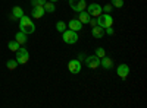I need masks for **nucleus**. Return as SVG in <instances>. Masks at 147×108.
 Listing matches in <instances>:
<instances>
[{"label":"nucleus","instance_id":"f257e3e1","mask_svg":"<svg viewBox=\"0 0 147 108\" xmlns=\"http://www.w3.org/2000/svg\"><path fill=\"white\" fill-rule=\"evenodd\" d=\"M19 28L24 34H32L35 31V25H34V22L30 16H22L19 18Z\"/></svg>","mask_w":147,"mask_h":108},{"label":"nucleus","instance_id":"f03ea898","mask_svg":"<svg viewBox=\"0 0 147 108\" xmlns=\"http://www.w3.org/2000/svg\"><path fill=\"white\" fill-rule=\"evenodd\" d=\"M62 40L65 44H75L78 41V34L75 31H72V29H65L62 32Z\"/></svg>","mask_w":147,"mask_h":108},{"label":"nucleus","instance_id":"7ed1b4c3","mask_svg":"<svg viewBox=\"0 0 147 108\" xmlns=\"http://www.w3.org/2000/svg\"><path fill=\"white\" fill-rule=\"evenodd\" d=\"M97 25L102 27V28H109L113 25V18L110 16V13H105V15H100L97 16Z\"/></svg>","mask_w":147,"mask_h":108},{"label":"nucleus","instance_id":"20e7f679","mask_svg":"<svg viewBox=\"0 0 147 108\" xmlns=\"http://www.w3.org/2000/svg\"><path fill=\"white\" fill-rule=\"evenodd\" d=\"M15 53H16V58H15V60L18 62V64H27V63H28V60H30V53H28V50L19 47V50L15 51Z\"/></svg>","mask_w":147,"mask_h":108},{"label":"nucleus","instance_id":"39448f33","mask_svg":"<svg viewBox=\"0 0 147 108\" xmlns=\"http://www.w3.org/2000/svg\"><path fill=\"white\" fill-rule=\"evenodd\" d=\"M84 63H85V66H87L88 69H97V67L100 66V58L97 57L96 54H93V56H85Z\"/></svg>","mask_w":147,"mask_h":108},{"label":"nucleus","instance_id":"423d86ee","mask_svg":"<svg viewBox=\"0 0 147 108\" xmlns=\"http://www.w3.org/2000/svg\"><path fill=\"white\" fill-rule=\"evenodd\" d=\"M87 12H88V15L93 16V18H97V16H100L103 13V10H102V6L99 3H91V5H87Z\"/></svg>","mask_w":147,"mask_h":108},{"label":"nucleus","instance_id":"0eeeda50","mask_svg":"<svg viewBox=\"0 0 147 108\" xmlns=\"http://www.w3.org/2000/svg\"><path fill=\"white\" fill-rule=\"evenodd\" d=\"M81 63L82 62H80L78 58L71 60V62H68V70L71 72V73H74V75H78L80 72H81V69H82V64Z\"/></svg>","mask_w":147,"mask_h":108},{"label":"nucleus","instance_id":"6e6552de","mask_svg":"<svg viewBox=\"0 0 147 108\" xmlns=\"http://www.w3.org/2000/svg\"><path fill=\"white\" fill-rule=\"evenodd\" d=\"M69 5H71V9L75 10V12L85 10V7H87L85 0H69Z\"/></svg>","mask_w":147,"mask_h":108},{"label":"nucleus","instance_id":"1a4fd4ad","mask_svg":"<svg viewBox=\"0 0 147 108\" xmlns=\"http://www.w3.org/2000/svg\"><path fill=\"white\" fill-rule=\"evenodd\" d=\"M116 73H118V76L121 78V79H127L128 78V75H129V67L127 66V64H119L118 66V69H116Z\"/></svg>","mask_w":147,"mask_h":108},{"label":"nucleus","instance_id":"9d476101","mask_svg":"<svg viewBox=\"0 0 147 108\" xmlns=\"http://www.w3.org/2000/svg\"><path fill=\"white\" fill-rule=\"evenodd\" d=\"M31 15H32V18H35V19L43 18V16H44V7H43V6H32Z\"/></svg>","mask_w":147,"mask_h":108},{"label":"nucleus","instance_id":"9b49d317","mask_svg":"<svg viewBox=\"0 0 147 108\" xmlns=\"http://www.w3.org/2000/svg\"><path fill=\"white\" fill-rule=\"evenodd\" d=\"M68 28L72 29V31H75V32H78V31L82 29V23H81L78 19H71L69 23H68Z\"/></svg>","mask_w":147,"mask_h":108},{"label":"nucleus","instance_id":"f8f14e48","mask_svg":"<svg viewBox=\"0 0 147 108\" xmlns=\"http://www.w3.org/2000/svg\"><path fill=\"white\" fill-rule=\"evenodd\" d=\"M91 35H93L94 38H97V40L103 38V35H105V28H102V27H99V25L93 27V29H91Z\"/></svg>","mask_w":147,"mask_h":108},{"label":"nucleus","instance_id":"ddd939ff","mask_svg":"<svg viewBox=\"0 0 147 108\" xmlns=\"http://www.w3.org/2000/svg\"><path fill=\"white\" fill-rule=\"evenodd\" d=\"M100 66H102L103 69H107V70L112 69V67H113V60L110 58V57H106V56H105V57L100 58Z\"/></svg>","mask_w":147,"mask_h":108},{"label":"nucleus","instance_id":"4468645a","mask_svg":"<svg viewBox=\"0 0 147 108\" xmlns=\"http://www.w3.org/2000/svg\"><path fill=\"white\" fill-rule=\"evenodd\" d=\"M15 41H16L19 45H24V44L28 41V40H27V34H24L22 31H19V32L15 35Z\"/></svg>","mask_w":147,"mask_h":108},{"label":"nucleus","instance_id":"2eb2a0df","mask_svg":"<svg viewBox=\"0 0 147 108\" xmlns=\"http://www.w3.org/2000/svg\"><path fill=\"white\" fill-rule=\"evenodd\" d=\"M78 21L82 23H88V21H90V15H88V12H85V10H81L80 12V16H78Z\"/></svg>","mask_w":147,"mask_h":108},{"label":"nucleus","instance_id":"dca6fc26","mask_svg":"<svg viewBox=\"0 0 147 108\" xmlns=\"http://www.w3.org/2000/svg\"><path fill=\"white\" fill-rule=\"evenodd\" d=\"M43 7H44V12H47V13H53L56 10V5L53 2H46Z\"/></svg>","mask_w":147,"mask_h":108},{"label":"nucleus","instance_id":"f3484780","mask_svg":"<svg viewBox=\"0 0 147 108\" xmlns=\"http://www.w3.org/2000/svg\"><path fill=\"white\" fill-rule=\"evenodd\" d=\"M12 15H13L16 19H19V18L24 16V10L19 6H13V7H12Z\"/></svg>","mask_w":147,"mask_h":108},{"label":"nucleus","instance_id":"a211bd4d","mask_svg":"<svg viewBox=\"0 0 147 108\" xmlns=\"http://www.w3.org/2000/svg\"><path fill=\"white\" fill-rule=\"evenodd\" d=\"M6 67L9 69V70H15L16 67H18V62L15 58H9L7 62H6Z\"/></svg>","mask_w":147,"mask_h":108},{"label":"nucleus","instance_id":"6ab92c4d","mask_svg":"<svg viewBox=\"0 0 147 108\" xmlns=\"http://www.w3.org/2000/svg\"><path fill=\"white\" fill-rule=\"evenodd\" d=\"M7 47H9V50H10V51H13V53H15V51L19 50V47H21V45H19L16 41H10V42L7 44Z\"/></svg>","mask_w":147,"mask_h":108},{"label":"nucleus","instance_id":"aec40b11","mask_svg":"<svg viewBox=\"0 0 147 108\" xmlns=\"http://www.w3.org/2000/svg\"><path fill=\"white\" fill-rule=\"evenodd\" d=\"M94 54H96L97 57H99V58H102V57H105V56H106V50L103 48V47H97Z\"/></svg>","mask_w":147,"mask_h":108},{"label":"nucleus","instance_id":"412c9836","mask_svg":"<svg viewBox=\"0 0 147 108\" xmlns=\"http://www.w3.org/2000/svg\"><path fill=\"white\" fill-rule=\"evenodd\" d=\"M66 28H68V27H66V23H65L63 21H59V22L56 23V29H57L59 32H63Z\"/></svg>","mask_w":147,"mask_h":108},{"label":"nucleus","instance_id":"4be33fe9","mask_svg":"<svg viewBox=\"0 0 147 108\" xmlns=\"http://www.w3.org/2000/svg\"><path fill=\"white\" fill-rule=\"evenodd\" d=\"M110 5H112L113 7H116V9H121L122 6H124V0H110Z\"/></svg>","mask_w":147,"mask_h":108},{"label":"nucleus","instance_id":"5701e85b","mask_svg":"<svg viewBox=\"0 0 147 108\" xmlns=\"http://www.w3.org/2000/svg\"><path fill=\"white\" fill-rule=\"evenodd\" d=\"M31 3H32L34 6H44L46 0H31Z\"/></svg>","mask_w":147,"mask_h":108},{"label":"nucleus","instance_id":"b1692460","mask_svg":"<svg viewBox=\"0 0 147 108\" xmlns=\"http://www.w3.org/2000/svg\"><path fill=\"white\" fill-rule=\"evenodd\" d=\"M112 9H113L112 5H105V6L102 7V10H105V13H110V12H112Z\"/></svg>","mask_w":147,"mask_h":108},{"label":"nucleus","instance_id":"393cba45","mask_svg":"<svg viewBox=\"0 0 147 108\" xmlns=\"http://www.w3.org/2000/svg\"><path fill=\"white\" fill-rule=\"evenodd\" d=\"M105 32H106L107 35H113V28H112V27H109V28H105Z\"/></svg>","mask_w":147,"mask_h":108},{"label":"nucleus","instance_id":"a878e982","mask_svg":"<svg viewBox=\"0 0 147 108\" xmlns=\"http://www.w3.org/2000/svg\"><path fill=\"white\" fill-rule=\"evenodd\" d=\"M88 23H90L91 27H96V25H97V19H96V18H90Z\"/></svg>","mask_w":147,"mask_h":108},{"label":"nucleus","instance_id":"bb28decb","mask_svg":"<svg viewBox=\"0 0 147 108\" xmlns=\"http://www.w3.org/2000/svg\"><path fill=\"white\" fill-rule=\"evenodd\" d=\"M84 58H85V54L84 53H80L78 54V60H80V62H84Z\"/></svg>","mask_w":147,"mask_h":108},{"label":"nucleus","instance_id":"cd10ccee","mask_svg":"<svg viewBox=\"0 0 147 108\" xmlns=\"http://www.w3.org/2000/svg\"><path fill=\"white\" fill-rule=\"evenodd\" d=\"M50 2H53V3H56V2H57V0H50Z\"/></svg>","mask_w":147,"mask_h":108}]
</instances>
